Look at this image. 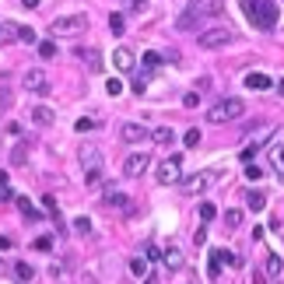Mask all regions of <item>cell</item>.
<instances>
[{
  "instance_id": "cell-10",
  "label": "cell",
  "mask_w": 284,
  "mask_h": 284,
  "mask_svg": "<svg viewBox=\"0 0 284 284\" xmlns=\"http://www.w3.org/2000/svg\"><path fill=\"white\" fill-rule=\"evenodd\" d=\"M77 158H81V168H88V172L102 168V151L91 147V144H81V147H77Z\"/></svg>"
},
{
  "instance_id": "cell-15",
  "label": "cell",
  "mask_w": 284,
  "mask_h": 284,
  "mask_svg": "<svg viewBox=\"0 0 284 284\" xmlns=\"http://www.w3.org/2000/svg\"><path fill=\"white\" fill-rule=\"evenodd\" d=\"M53 120H56V116H53L49 105H32V123H35V127H53Z\"/></svg>"
},
{
  "instance_id": "cell-45",
  "label": "cell",
  "mask_w": 284,
  "mask_h": 284,
  "mask_svg": "<svg viewBox=\"0 0 284 284\" xmlns=\"http://www.w3.org/2000/svg\"><path fill=\"white\" fill-rule=\"evenodd\" d=\"M21 4H25L28 11H35V7H39V0H21Z\"/></svg>"
},
{
  "instance_id": "cell-18",
  "label": "cell",
  "mask_w": 284,
  "mask_h": 284,
  "mask_svg": "<svg viewBox=\"0 0 284 284\" xmlns=\"http://www.w3.org/2000/svg\"><path fill=\"white\" fill-rule=\"evenodd\" d=\"M246 207H249V211H263V207H267V197H263V193H260V190H249V193H246Z\"/></svg>"
},
{
  "instance_id": "cell-24",
  "label": "cell",
  "mask_w": 284,
  "mask_h": 284,
  "mask_svg": "<svg viewBox=\"0 0 284 284\" xmlns=\"http://www.w3.org/2000/svg\"><path fill=\"white\" fill-rule=\"evenodd\" d=\"M130 274H134V277H144V274H147V260H144V256H134V260H130Z\"/></svg>"
},
{
  "instance_id": "cell-49",
  "label": "cell",
  "mask_w": 284,
  "mask_h": 284,
  "mask_svg": "<svg viewBox=\"0 0 284 284\" xmlns=\"http://www.w3.org/2000/svg\"><path fill=\"white\" fill-rule=\"evenodd\" d=\"M144 284H154V277H144Z\"/></svg>"
},
{
  "instance_id": "cell-6",
  "label": "cell",
  "mask_w": 284,
  "mask_h": 284,
  "mask_svg": "<svg viewBox=\"0 0 284 284\" xmlns=\"http://www.w3.org/2000/svg\"><path fill=\"white\" fill-rule=\"evenodd\" d=\"M154 179H158L161 186H172V183H179V179H183V158H179V154H172V158H165V161L158 165V172H154Z\"/></svg>"
},
{
  "instance_id": "cell-13",
  "label": "cell",
  "mask_w": 284,
  "mask_h": 284,
  "mask_svg": "<svg viewBox=\"0 0 284 284\" xmlns=\"http://www.w3.org/2000/svg\"><path fill=\"white\" fill-rule=\"evenodd\" d=\"M112 64H116V71L130 74V71H134V64H137V60H134V53H130L127 46H120V49L112 53Z\"/></svg>"
},
{
  "instance_id": "cell-41",
  "label": "cell",
  "mask_w": 284,
  "mask_h": 284,
  "mask_svg": "<svg viewBox=\"0 0 284 284\" xmlns=\"http://www.w3.org/2000/svg\"><path fill=\"white\" fill-rule=\"evenodd\" d=\"M217 253H221V260H224V263H232V267H239V263H242V260H239L232 249H217Z\"/></svg>"
},
{
  "instance_id": "cell-26",
  "label": "cell",
  "mask_w": 284,
  "mask_h": 284,
  "mask_svg": "<svg viewBox=\"0 0 284 284\" xmlns=\"http://www.w3.org/2000/svg\"><path fill=\"white\" fill-rule=\"evenodd\" d=\"M109 32L123 35V14H120V11H112V14H109Z\"/></svg>"
},
{
  "instance_id": "cell-27",
  "label": "cell",
  "mask_w": 284,
  "mask_h": 284,
  "mask_svg": "<svg viewBox=\"0 0 284 284\" xmlns=\"http://www.w3.org/2000/svg\"><path fill=\"white\" fill-rule=\"evenodd\" d=\"M39 56H42V60H53V56H56V42H49V39L39 42Z\"/></svg>"
},
{
  "instance_id": "cell-11",
  "label": "cell",
  "mask_w": 284,
  "mask_h": 284,
  "mask_svg": "<svg viewBox=\"0 0 284 284\" xmlns=\"http://www.w3.org/2000/svg\"><path fill=\"white\" fill-rule=\"evenodd\" d=\"M147 137H151V130L141 127V123H120V141L137 144V141H147Z\"/></svg>"
},
{
  "instance_id": "cell-3",
  "label": "cell",
  "mask_w": 284,
  "mask_h": 284,
  "mask_svg": "<svg viewBox=\"0 0 284 284\" xmlns=\"http://www.w3.org/2000/svg\"><path fill=\"white\" fill-rule=\"evenodd\" d=\"M242 112H246V102L232 95V98H221V102H214L211 109H207V123H214V127H217V123H232V120H239Z\"/></svg>"
},
{
  "instance_id": "cell-34",
  "label": "cell",
  "mask_w": 284,
  "mask_h": 284,
  "mask_svg": "<svg viewBox=\"0 0 284 284\" xmlns=\"http://www.w3.org/2000/svg\"><path fill=\"white\" fill-rule=\"evenodd\" d=\"M77 56H84V64H88V67H95V71H98V53H95V49H81V53H77Z\"/></svg>"
},
{
  "instance_id": "cell-48",
  "label": "cell",
  "mask_w": 284,
  "mask_h": 284,
  "mask_svg": "<svg viewBox=\"0 0 284 284\" xmlns=\"http://www.w3.org/2000/svg\"><path fill=\"white\" fill-rule=\"evenodd\" d=\"M130 4H134V7H144V4H147V0H130Z\"/></svg>"
},
{
  "instance_id": "cell-30",
  "label": "cell",
  "mask_w": 284,
  "mask_h": 284,
  "mask_svg": "<svg viewBox=\"0 0 284 284\" xmlns=\"http://www.w3.org/2000/svg\"><path fill=\"white\" fill-rule=\"evenodd\" d=\"M158 64H161V53H154V49H147V53H144V67H147V71H154Z\"/></svg>"
},
{
  "instance_id": "cell-21",
  "label": "cell",
  "mask_w": 284,
  "mask_h": 284,
  "mask_svg": "<svg viewBox=\"0 0 284 284\" xmlns=\"http://www.w3.org/2000/svg\"><path fill=\"white\" fill-rule=\"evenodd\" d=\"M151 141H154V144H172V141H176V134H172L168 127H158V130H151Z\"/></svg>"
},
{
  "instance_id": "cell-14",
  "label": "cell",
  "mask_w": 284,
  "mask_h": 284,
  "mask_svg": "<svg viewBox=\"0 0 284 284\" xmlns=\"http://www.w3.org/2000/svg\"><path fill=\"white\" fill-rule=\"evenodd\" d=\"M242 84H246V88H249V91H267V88H270V84H274V81H270V77H267V74L253 71V74H246V81H242Z\"/></svg>"
},
{
  "instance_id": "cell-50",
  "label": "cell",
  "mask_w": 284,
  "mask_h": 284,
  "mask_svg": "<svg viewBox=\"0 0 284 284\" xmlns=\"http://www.w3.org/2000/svg\"><path fill=\"white\" fill-rule=\"evenodd\" d=\"M0 32H4V25H0Z\"/></svg>"
},
{
  "instance_id": "cell-28",
  "label": "cell",
  "mask_w": 284,
  "mask_h": 284,
  "mask_svg": "<svg viewBox=\"0 0 284 284\" xmlns=\"http://www.w3.org/2000/svg\"><path fill=\"white\" fill-rule=\"evenodd\" d=\"M32 249H39V253H49V249H53V235H39V239L32 242Z\"/></svg>"
},
{
  "instance_id": "cell-46",
  "label": "cell",
  "mask_w": 284,
  "mask_h": 284,
  "mask_svg": "<svg viewBox=\"0 0 284 284\" xmlns=\"http://www.w3.org/2000/svg\"><path fill=\"white\" fill-rule=\"evenodd\" d=\"M0 249H11V239H4V235H0Z\"/></svg>"
},
{
  "instance_id": "cell-47",
  "label": "cell",
  "mask_w": 284,
  "mask_h": 284,
  "mask_svg": "<svg viewBox=\"0 0 284 284\" xmlns=\"http://www.w3.org/2000/svg\"><path fill=\"white\" fill-rule=\"evenodd\" d=\"M277 95H281V98H284V77H281V81H277Z\"/></svg>"
},
{
  "instance_id": "cell-23",
  "label": "cell",
  "mask_w": 284,
  "mask_h": 284,
  "mask_svg": "<svg viewBox=\"0 0 284 284\" xmlns=\"http://www.w3.org/2000/svg\"><path fill=\"white\" fill-rule=\"evenodd\" d=\"M281 270H284L281 256H277V253H270V256H267V277H277Z\"/></svg>"
},
{
  "instance_id": "cell-32",
  "label": "cell",
  "mask_w": 284,
  "mask_h": 284,
  "mask_svg": "<svg viewBox=\"0 0 284 284\" xmlns=\"http://www.w3.org/2000/svg\"><path fill=\"white\" fill-rule=\"evenodd\" d=\"M14 274H18L21 281H32V277H35V270H32L28 263H14Z\"/></svg>"
},
{
  "instance_id": "cell-42",
  "label": "cell",
  "mask_w": 284,
  "mask_h": 284,
  "mask_svg": "<svg viewBox=\"0 0 284 284\" xmlns=\"http://www.w3.org/2000/svg\"><path fill=\"white\" fill-rule=\"evenodd\" d=\"M144 260H161V249H158V246H147V249H144Z\"/></svg>"
},
{
  "instance_id": "cell-43",
  "label": "cell",
  "mask_w": 284,
  "mask_h": 284,
  "mask_svg": "<svg viewBox=\"0 0 284 284\" xmlns=\"http://www.w3.org/2000/svg\"><path fill=\"white\" fill-rule=\"evenodd\" d=\"M256 147H260V144H256V141L249 144V147H246V151H242V161H253V154H256Z\"/></svg>"
},
{
  "instance_id": "cell-17",
  "label": "cell",
  "mask_w": 284,
  "mask_h": 284,
  "mask_svg": "<svg viewBox=\"0 0 284 284\" xmlns=\"http://www.w3.org/2000/svg\"><path fill=\"white\" fill-rule=\"evenodd\" d=\"M14 207L21 211V217H25V221H39V211H35V204H32L28 197H21V193H18V197H14Z\"/></svg>"
},
{
  "instance_id": "cell-1",
  "label": "cell",
  "mask_w": 284,
  "mask_h": 284,
  "mask_svg": "<svg viewBox=\"0 0 284 284\" xmlns=\"http://www.w3.org/2000/svg\"><path fill=\"white\" fill-rule=\"evenodd\" d=\"M239 7H242V14H246L256 28H263V32H270V28L277 25V4H274V0H239Z\"/></svg>"
},
{
  "instance_id": "cell-39",
  "label": "cell",
  "mask_w": 284,
  "mask_h": 284,
  "mask_svg": "<svg viewBox=\"0 0 284 284\" xmlns=\"http://www.w3.org/2000/svg\"><path fill=\"white\" fill-rule=\"evenodd\" d=\"M246 176H249V179H263V165H253V161H249V165H246Z\"/></svg>"
},
{
  "instance_id": "cell-7",
  "label": "cell",
  "mask_w": 284,
  "mask_h": 284,
  "mask_svg": "<svg viewBox=\"0 0 284 284\" xmlns=\"http://www.w3.org/2000/svg\"><path fill=\"white\" fill-rule=\"evenodd\" d=\"M84 28H88V18H84V14H67V18H56V21L49 25L53 35H77V32H84Z\"/></svg>"
},
{
  "instance_id": "cell-37",
  "label": "cell",
  "mask_w": 284,
  "mask_h": 284,
  "mask_svg": "<svg viewBox=\"0 0 284 284\" xmlns=\"http://www.w3.org/2000/svg\"><path fill=\"white\" fill-rule=\"evenodd\" d=\"M74 228H77L81 235H91V217H77V221H74Z\"/></svg>"
},
{
  "instance_id": "cell-36",
  "label": "cell",
  "mask_w": 284,
  "mask_h": 284,
  "mask_svg": "<svg viewBox=\"0 0 284 284\" xmlns=\"http://www.w3.org/2000/svg\"><path fill=\"white\" fill-rule=\"evenodd\" d=\"M105 91H109V95H120V91H123V81H120V77H109V81H105Z\"/></svg>"
},
{
  "instance_id": "cell-40",
  "label": "cell",
  "mask_w": 284,
  "mask_h": 284,
  "mask_svg": "<svg viewBox=\"0 0 284 284\" xmlns=\"http://www.w3.org/2000/svg\"><path fill=\"white\" fill-rule=\"evenodd\" d=\"M84 183H88V186L95 190V186L102 183V168H95V172H88V176H84Z\"/></svg>"
},
{
  "instance_id": "cell-33",
  "label": "cell",
  "mask_w": 284,
  "mask_h": 284,
  "mask_svg": "<svg viewBox=\"0 0 284 284\" xmlns=\"http://www.w3.org/2000/svg\"><path fill=\"white\" fill-rule=\"evenodd\" d=\"M183 144H186V147H197V144H200V130H197V127L186 130V134H183Z\"/></svg>"
},
{
  "instance_id": "cell-31",
  "label": "cell",
  "mask_w": 284,
  "mask_h": 284,
  "mask_svg": "<svg viewBox=\"0 0 284 284\" xmlns=\"http://www.w3.org/2000/svg\"><path fill=\"white\" fill-rule=\"evenodd\" d=\"M74 130H77V134H88V130H95V120H91V116H81V120L74 123Z\"/></svg>"
},
{
  "instance_id": "cell-38",
  "label": "cell",
  "mask_w": 284,
  "mask_h": 284,
  "mask_svg": "<svg viewBox=\"0 0 284 284\" xmlns=\"http://www.w3.org/2000/svg\"><path fill=\"white\" fill-rule=\"evenodd\" d=\"M183 105H186V109H197V105H200V95H197V91L183 95Z\"/></svg>"
},
{
  "instance_id": "cell-16",
  "label": "cell",
  "mask_w": 284,
  "mask_h": 284,
  "mask_svg": "<svg viewBox=\"0 0 284 284\" xmlns=\"http://www.w3.org/2000/svg\"><path fill=\"white\" fill-rule=\"evenodd\" d=\"M105 207H127V193L120 186H105V197H102Z\"/></svg>"
},
{
  "instance_id": "cell-44",
  "label": "cell",
  "mask_w": 284,
  "mask_h": 284,
  "mask_svg": "<svg viewBox=\"0 0 284 284\" xmlns=\"http://www.w3.org/2000/svg\"><path fill=\"white\" fill-rule=\"evenodd\" d=\"M134 91H137V95H144V91H147V81H144V77H137V81H134Z\"/></svg>"
},
{
  "instance_id": "cell-12",
  "label": "cell",
  "mask_w": 284,
  "mask_h": 284,
  "mask_svg": "<svg viewBox=\"0 0 284 284\" xmlns=\"http://www.w3.org/2000/svg\"><path fill=\"white\" fill-rule=\"evenodd\" d=\"M161 260H165V267L176 274V270H183V263H186V256H183V249L179 246H168L165 253H161Z\"/></svg>"
},
{
  "instance_id": "cell-19",
  "label": "cell",
  "mask_w": 284,
  "mask_h": 284,
  "mask_svg": "<svg viewBox=\"0 0 284 284\" xmlns=\"http://www.w3.org/2000/svg\"><path fill=\"white\" fill-rule=\"evenodd\" d=\"M221 267H224V260H221V253H217V249H214L211 256H207V277H217V274H221Z\"/></svg>"
},
{
  "instance_id": "cell-9",
  "label": "cell",
  "mask_w": 284,
  "mask_h": 284,
  "mask_svg": "<svg viewBox=\"0 0 284 284\" xmlns=\"http://www.w3.org/2000/svg\"><path fill=\"white\" fill-rule=\"evenodd\" d=\"M21 84H25L28 91H39V95H46V91H49V81H46V74L39 71V67H28L25 77H21Z\"/></svg>"
},
{
  "instance_id": "cell-22",
  "label": "cell",
  "mask_w": 284,
  "mask_h": 284,
  "mask_svg": "<svg viewBox=\"0 0 284 284\" xmlns=\"http://www.w3.org/2000/svg\"><path fill=\"white\" fill-rule=\"evenodd\" d=\"M14 105V91H11V84H0V112H7Z\"/></svg>"
},
{
  "instance_id": "cell-2",
  "label": "cell",
  "mask_w": 284,
  "mask_h": 284,
  "mask_svg": "<svg viewBox=\"0 0 284 284\" xmlns=\"http://www.w3.org/2000/svg\"><path fill=\"white\" fill-rule=\"evenodd\" d=\"M221 11V4H207V0H186V7L179 11V18H176V28L179 32H190V28H197L207 14H217Z\"/></svg>"
},
{
  "instance_id": "cell-25",
  "label": "cell",
  "mask_w": 284,
  "mask_h": 284,
  "mask_svg": "<svg viewBox=\"0 0 284 284\" xmlns=\"http://www.w3.org/2000/svg\"><path fill=\"white\" fill-rule=\"evenodd\" d=\"M14 28H18V39H21V42H39L35 28H28V25H14Z\"/></svg>"
},
{
  "instance_id": "cell-5",
  "label": "cell",
  "mask_w": 284,
  "mask_h": 284,
  "mask_svg": "<svg viewBox=\"0 0 284 284\" xmlns=\"http://www.w3.org/2000/svg\"><path fill=\"white\" fill-rule=\"evenodd\" d=\"M197 42H200V49H221V46L235 42V32L232 28H204Z\"/></svg>"
},
{
  "instance_id": "cell-51",
  "label": "cell",
  "mask_w": 284,
  "mask_h": 284,
  "mask_svg": "<svg viewBox=\"0 0 284 284\" xmlns=\"http://www.w3.org/2000/svg\"><path fill=\"white\" fill-rule=\"evenodd\" d=\"M190 284H197V281H190Z\"/></svg>"
},
{
  "instance_id": "cell-20",
  "label": "cell",
  "mask_w": 284,
  "mask_h": 284,
  "mask_svg": "<svg viewBox=\"0 0 284 284\" xmlns=\"http://www.w3.org/2000/svg\"><path fill=\"white\" fill-rule=\"evenodd\" d=\"M25 161H28V144L18 141V144H14V151H11V165H25Z\"/></svg>"
},
{
  "instance_id": "cell-8",
  "label": "cell",
  "mask_w": 284,
  "mask_h": 284,
  "mask_svg": "<svg viewBox=\"0 0 284 284\" xmlns=\"http://www.w3.org/2000/svg\"><path fill=\"white\" fill-rule=\"evenodd\" d=\"M151 168V154H144V151H134L127 161H123V176H130V179H137Z\"/></svg>"
},
{
  "instance_id": "cell-29",
  "label": "cell",
  "mask_w": 284,
  "mask_h": 284,
  "mask_svg": "<svg viewBox=\"0 0 284 284\" xmlns=\"http://www.w3.org/2000/svg\"><path fill=\"white\" fill-rule=\"evenodd\" d=\"M224 224H228V228H239V224H242V211H235V207L224 211Z\"/></svg>"
},
{
  "instance_id": "cell-4",
  "label": "cell",
  "mask_w": 284,
  "mask_h": 284,
  "mask_svg": "<svg viewBox=\"0 0 284 284\" xmlns=\"http://www.w3.org/2000/svg\"><path fill=\"white\" fill-rule=\"evenodd\" d=\"M214 183H217V172L214 168H200V172H193V176L183 179V190H186V197H200L204 190H211Z\"/></svg>"
},
{
  "instance_id": "cell-35",
  "label": "cell",
  "mask_w": 284,
  "mask_h": 284,
  "mask_svg": "<svg viewBox=\"0 0 284 284\" xmlns=\"http://www.w3.org/2000/svg\"><path fill=\"white\" fill-rule=\"evenodd\" d=\"M217 217V207L214 204H200V221H214Z\"/></svg>"
}]
</instances>
